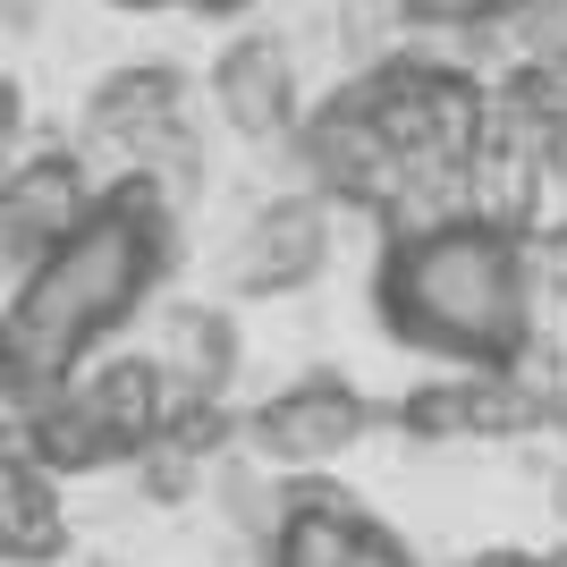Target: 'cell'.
Wrapping results in <instances>:
<instances>
[{
	"label": "cell",
	"mask_w": 567,
	"mask_h": 567,
	"mask_svg": "<svg viewBox=\"0 0 567 567\" xmlns=\"http://www.w3.org/2000/svg\"><path fill=\"white\" fill-rule=\"evenodd\" d=\"M169 262H178V213L144 178L111 187L69 246H51L9 288V306H0V406L34 415L43 399H60L136 322V306L169 280Z\"/></svg>",
	"instance_id": "obj_1"
},
{
	"label": "cell",
	"mask_w": 567,
	"mask_h": 567,
	"mask_svg": "<svg viewBox=\"0 0 567 567\" xmlns=\"http://www.w3.org/2000/svg\"><path fill=\"white\" fill-rule=\"evenodd\" d=\"M373 306L399 348L457 364V373H517L543 306H534V262L525 237H499L483 220H441L424 237H381Z\"/></svg>",
	"instance_id": "obj_2"
},
{
	"label": "cell",
	"mask_w": 567,
	"mask_h": 567,
	"mask_svg": "<svg viewBox=\"0 0 567 567\" xmlns=\"http://www.w3.org/2000/svg\"><path fill=\"white\" fill-rule=\"evenodd\" d=\"M169 424V373L144 355H94L85 373L43 399L34 415H18L25 450L43 457L51 474H111V466H136Z\"/></svg>",
	"instance_id": "obj_3"
},
{
	"label": "cell",
	"mask_w": 567,
	"mask_h": 567,
	"mask_svg": "<svg viewBox=\"0 0 567 567\" xmlns=\"http://www.w3.org/2000/svg\"><path fill=\"white\" fill-rule=\"evenodd\" d=\"M102 195L111 187L76 144H34L25 162H9V178H0V280L18 288L51 246H69Z\"/></svg>",
	"instance_id": "obj_4"
},
{
	"label": "cell",
	"mask_w": 567,
	"mask_h": 567,
	"mask_svg": "<svg viewBox=\"0 0 567 567\" xmlns=\"http://www.w3.org/2000/svg\"><path fill=\"white\" fill-rule=\"evenodd\" d=\"M297 169L322 204H348V213L390 220V204L406 195V162L390 153V136L373 127V111L355 102V85H339L331 102H313L306 127H297Z\"/></svg>",
	"instance_id": "obj_5"
},
{
	"label": "cell",
	"mask_w": 567,
	"mask_h": 567,
	"mask_svg": "<svg viewBox=\"0 0 567 567\" xmlns=\"http://www.w3.org/2000/svg\"><path fill=\"white\" fill-rule=\"evenodd\" d=\"M364 432H373V399L339 373H306V381L271 390V399L246 415V450L271 474H322L331 457H348Z\"/></svg>",
	"instance_id": "obj_6"
},
{
	"label": "cell",
	"mask_w": 567,
	"mask_h": 567,
	"mask_svg": "<svg viewBox=\"0 0 567 567\" xmlns=\"http://www.w3.org/2000/svg\"><path fill=\"white\" fill-rule=\"evenodd\" d=\"M406 441H525L559 424V390L525 373H441L399 399Z\"/></svg>",
	"instance_id": "obj_7"
},
{
	"label": "cell",
	"mask_w": 567,
	"mask_h": 567,
	"mask_svg": "<svg viewBox=\"0 0 567 567\" xmlns=\"http://www.w3.org/2000/svg\"><path fill=\"white\" fill-rule=\"evenodd\" d=\"M220 127L246 144H297L306 127V76H297V43L255 25V34H229L213 51V76H204Z\"/></svg>",
	"instance_id": "obj_8"
},
{
	"label": "cell",
	"mask_w": 567,
	"mask_h": 567,
	"mask_svg": "<svg viewBox=\"0 0 567 567\" xmlns=\"http://www.w3.org/2000/svg\"><path fill=\"white\" fill-rule=\"evenodd\" d=\"M322 262H331V204L313 187H297V195L255 204V220L229 237L220 288L229 297H297V288L322 280Z\"/></svg>",
	"instance_id": "obj_9"
},
{
	"label": "cell",
	"mask_w": 567,
	"mask_h": 567,
	"mask_svg": "<svg viewBox=\"0 0 567 567\" xmlns=\"http://www.w3.org/2000/svg\"><path fill=\"white\" fill-rule=\"evenodd\" d=\"M262 567H415V550L339 483H288V517L262 543Z\"/></svg>",
	"instance_id": "obj_10"
},
{
	"label": "cell",
	"mask_w": 567,
	"mask_h": 567,
	"mask_svg": "<svg viewBox=\"0 0 567 567\" xmlns=\"http://www.w3.org/2000/svg\"><path fill=\"white\" fill-rule=\"evenodd\" d=\"M60 559H69L60 474L25 450V432H0V567H60Z\"/></svg>",
	"instance_id": "obj_11"
},
{
	"label": "cell",
	"mask_w": 567,
	"mask_h": 567,
	"mask_svg": "<svg viewBox=\"0 0 567 567\" xmlns=\"http://www.w3.org/2000/svg\"><path fill=\"white\" fill-rule=\"evenodd\" d=\"M237 322L229 306H169L162 339H153V364L169 373V399H229L237 381Z\"/></svg>",
	"instance_id": "obj_12"
},
{
	"label": "cell",
	"mask_w": 567,
	"mask_h": 567,
	"mask_svg": "<svg viewBox=\"0 0 567 567\" xmlns=\"http://www.w3.org/2000/svg\"><path fill=\"white\" fill-rule=\"evenodd\" d=\"M136 483H144V499H162V508H178L187 492H204V457L169 450V441H153V450L136 457Z\"/></svg>",
	"instance_id": "obj_13"
},
{
	"label": "cell",
	"mask_w": 567,
	"mask_h": 567,
	"mask_svg": "<svg viewBox=\"0 0 567 567\" xmlns=\"http://www.w3.org/2000/svg\"><path fill=\"white\" fill-rule=\"evenodd\" d=\"M406 34H483V25H499L492 0H399Z\"/></svg>",
	"instance_id": "obj_14"
},
{
	"label": "cell",
	"mask_w": 567,
	"mask_h": 567,
	"mask_svg": "<svg viewBox=\"0 0 567 567\" xmlns=\"http://www.w3.org/2000/svg\"><path fill=\"white\" fill-rule=\"evenodd\" d=\"M517 60H543V69L567 76V0H550V9H534L517 25Z\"/></svg>",
	"instance_id": "obj_15"
},
{
	"label": "cell",
	"mask_w": 567,
	"mask_h": 567,
	"mask_svg": "<svg viewBox=\"0 0 567 567\" xmlns=\"http://www.w3.org/2000/svg\"><path fill=\"white\" fill-rule=\"evenodd\" d=\"M18 127H25V94H18V76H0V153L18 144Z\"/></svg>",
	"instance_id": "obj_16"
},
{
	"label": "cell",
	"mask_w": 567,
	"mask_h": 567,
	"mask_svg": "<svg viewBox=\"0 0 567 567\" xmlns=\"http://www.w3.org/2000/svg\"><path fill=\"white\" fill-rule=\"evenodd\" d=\"M550 220H567V127H559V136H550Z\"/></svg>",
	"instance_id": "obj_17"
},
{
	"label": "cell",
	"mask_w": 567,
	"mask_h": 567,
	"mask_svg": "<svg viewBox=\"0 0 567 567\" xmlns=\"http://www.w3.org/2000/svg\"><path fill=\"white\" fill-rule=\"evenodd\" d=\"M118 9H204V18H220V9H246V0H118Z\"/></svg>",
	"instance_id": "obj_18"
},
{
	"label": "cell",
	"mask_w": 567,
	"mask_h": 567,
	"mask_svg": "<svg viewBox=\"0 0 567 567\" xmlns=\"http://www.w3.org/2000/svg\"><path fill=\"white\" fill-rule=\"evenodd\" d=\"M543 567H567V543H559V550H543Z\"/></svg>",
	"instance_id": "obj_19"
},
{
	"label": "cell",
	"mask_w": 567,
	"mask_h": 567,
	"mask_svg": "<svg viewBox=\"0 0 567 567\" xmlns=\"http://www.w3.org/2000/svg\"><path fill=\"white\" fill-rule=\"evenodd\" d=\"M94 567H118V559H94Z\"/></svg>",
	"instance_id": "obj_20"
}]
</instances>
